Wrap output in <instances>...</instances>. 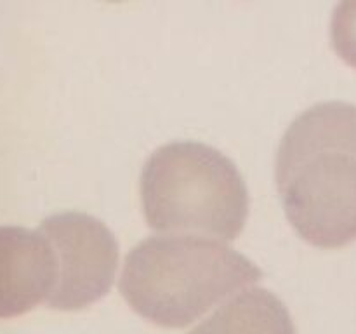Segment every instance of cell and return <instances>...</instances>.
Segmentation results:
<instances>
[{
	"label": "cell",
	"mask_w": 356,
	"mask_h": 334,
	"mask_svg": "<svg viewBox=\"0 0 356 334\" xmlns=\"http://www.w3.org/2000/svg\"><path fill=\"white\" fill-rule=\"evenodd\" d=\"M277 186L306 242L323 249L355 242V104L316 103L292 120L277 152Z\"/></svg>",
	"instance_id": "1"
},
{
	"label": "cell",
	"mask_w": 356,
	"mask_h": 334,
	"mask_svg": "<svg viewBox=\"0 0 356 334\" xmlns=\"http://www.w3.org/2000/svg\"><path fill=\"white\" fill-rule=\"evenodd\" d=\"M261 277L252 261L219 239L162 233L129 250L118 285L134 312L176 329Z\"/></svg>",
	"instance_id": "2"
},
{
	"label": "cell",
	"mask_w": 356,
	"mask_h": 334,
	"mask_svg": "<svg viewBox=\"0 0 356 334\" xmlns=\"http://www.w3.org/2000/svg\"><path fill=\"white\" fill-rule=\"evenodd\" d=\"M149 228L233 240L249 214V191L232 159L198 141L159 146L141 173Z\"/></svg>",
	"instance_id": "3"
},
{
	"label": "cell",
	"mask_w": 356,
	"mask_h": 334,
	"mask_svg": "<svg viewBox=\"0 0 356 334\" xmlns=\"http://www.w3.org/2000/svg\"><path fill=\"white\" fill-rule=\"evenodd\" d=\"M37 232L49 242L56 263L47 306L79 310L110 291L118 267V244L101 219L65 211L45 218Z\"/></svg>",
	"instance_id": "4"
},
{
	"label": "cell",
	"mask_w": 356,
	"mask_h": 334,
	"mask_svg": "<svg viewBox=\"0 0 356 334\" xmlns=\"http://www.w3.org/2000/svg\"><path fill=\"white\" fill-rule=\"evenodd\" d=\"M54 278V254L40 233L0 226V319L23 315L45 301Z\"/></svg>",
	"instance_id": "5"
},
{
	"label": "cell",
	"mask_w": 356,
	"mask_h": 334,
	"mask_svg": "<svg viewBox=\"0 0 356 334\" xmlns=\"http://www.w3.org/2000/svg\"><path fill=\"white\" fill-rule=\"evenodd\" d=\"M188 334H296V327L278 296L264 287H250L229 296Z\"/></svg>",
	"instance_id": "6"
},
{
	"label": "cell",
	"mask_w": 356,
	"mask_h": 334,
	"mask_svg": "<svg viewBox=\"0 0 356 334\" xmlns=\"http://www.w3.org/2000/svg\"><path fill=\"white\" fill-rule=\"evenodd\" d=\"M330 42L337 56L356 68V0L336 6L330 19Z\"/></svg>",
	"instance_id": "7"
}]
</instances>
